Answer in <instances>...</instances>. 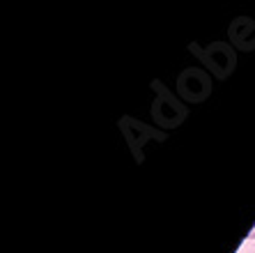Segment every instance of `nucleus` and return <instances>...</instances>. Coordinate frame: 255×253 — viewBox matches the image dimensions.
Segmentation results:
<instances>
[{
	"instance_id": "nucleus-1",
	"label": "nucleus",
	"mask_w": 255,
	"mask_h": 253,
	"mask_svg": "<svg viewBox=\"0 0 255 253\" xmlns=\"http://www.w3.org/2000/svg\"><path fill=\"white\" fill-rule=\"evenodd\" d=\"M179 94L189 101H202L209 92V78L202 74L200 69H186L182 76H179Z\"/></svg>"
},
{
	"instance_id": "nucleus-2",
	"label": "nucleus",
	"mask_w": 255,
	"mask_h": 253,
	"mask_svg": "<svg viewBox=\"0 0 255 253\" xmlns=\"http://www.w3.org/2000/svg\"><path fill=\"white\" fill-rule=\"evenodd\" d=\"M212 48H214V53H216L214 58L212 55H207V53H200V55H202V60H205V62L216 71V76L223 78L228 71H232V67H235V53L228 51L223 44H214Z\"/></svg>"
}]
</instances>
